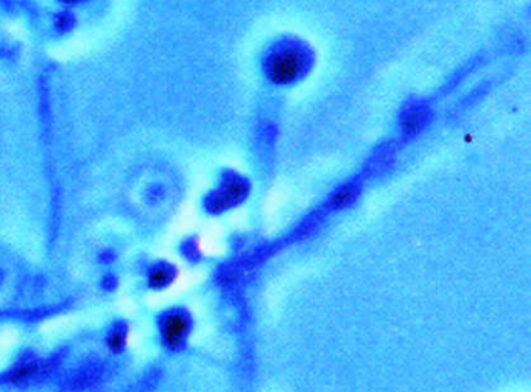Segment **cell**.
Segmentation results:
<instances>
[{"instance_id":"6","label":"cell","mask_w":531,"mask_h":392,"mask_svg":"<svg viewBox=\"0 0 531 392\" xmlns=\"http://www.w3.org/2000/svg\"><path fill=\"white\" fill-rule=\"evenodd\" d=\"M355 196H357V190L354 189V187H345V189H341L340 192H337L332 196V206L337 209L346 207L355 200Z\"/></svg>"},{"instance_id":"1","label":"cell","mask_w":531,"mask_h":392,"mask_svg":"<svg viewBox=\"0 0 531 392\" xmlns=\"http://www.w3.org/2000/svg\"><path fill=\"white\" fill-rule=\"evenodd\" d=\"M308 69V55L299 47H285L273 52L265 63L268 80L279 86L298 81Z\"/></svg>"},{"instance_id":"2","label":"cell","mask_w":531,"mask_h":392,"mask_svg":"<svg viewBox=\"0 0 531 392\" xmlns=\"http://www.w3.org/2000/svg\"><path fill=\"white\" fill-rule=\"evenodd\" d=\"M248 192H250V185L245 179L237 175H231L225 179L220 189L211 196L208 207L213 214H221V212L233 209L245 201Z\"/></svg>"},{"instance_id":"4","label":"cell","mask_w":531,"mask_h":392,"mask_svg":"<svg viewBox=\"0 0 531 392\" xmlns=\"http://www.w3.org/2000/svg\"><path fill=\"white\" fill-rule=\"evenodd\" d=\"M175 279V269L168 265H158L148 272V285L153 289L168 287Z\"/></svg>"},{"instance_id":"8","label":"cell","mask_w":531,"mask_h":392,"mask_svg":"<svg viewBox=\"0 0 531 392\" xmlns=\"http://www.w3.org/2000/svg\"><path fill=\"white\" fill-rule=\"evenodd\" d=\"M424 123V115L419 113V110H411V113H408L404 120H402V125H404V130L405 133H416L419 128L423 126Z\"/></svg>"},{"instance_id":"3","label":"cell","mask_w":531,"mask_h":392,"mask_svg":"<svg viewBox=\"0 0 531 392\" xmlns=\"http://www.w3.org/2000/svg\"><path fill=\"white\" fill-rule=\"evenodd\" d=\"M192 321L191 316L184 311H170L161 321V336L164 343L171 351H178L186 343L191 331Z\"/></svg>"},{"instance_id":"5","label":"cell","mask_w":531,"mask_h":392,"mask_svg":"<svg viewBox=\"0 0 531 392\" xmlns=\"http://www.w3.org/2000/svg\"><path fill=\"white\" fill-rule=\"evenodd\" d=\"M41 372V366L36 361H25L21 363L8 375V381L13 385H19V383L33 380L36 375Z\"/></svg>"},{"instance_id":"9","label":"cell","mask_w":531,"mask_h":392,"mask_svg":"<svg viewBox=\"0 0 531 392\" xmlns=\"http://www.w3.org/2000/svg\"><path fill=\"white\" fill-rule=\"evenodd\" d=\"M63 4H67V5H72V4H79L81 2V0H61Z\"/></svg>"},{"instance_id":"7","label":"cell","mask_w":531,"mask_h":392,"mask_svg":"<svg viewBox=\"0 0 531 392\" xmlns=\"http://www.w3.org/2000/svg\"><path fill=\"white\" fill-rule=\"evenodd\" d=\"M125 344H126V331L123 327L116 329L113 334L108 336V347L111 352H114V354L122 352Z\"/></svg>"}]
</instances>
